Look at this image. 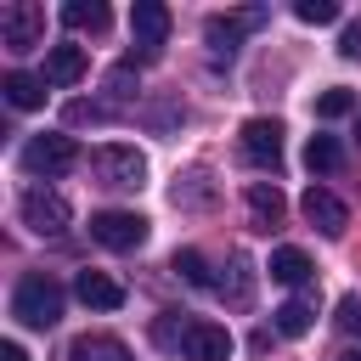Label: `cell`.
Instances as JSON below:
<instances>
[{"label": "cell", "instance_id": "9", "mask_svg": "<svg viewBox=\"0 0 361 361\" xmlns=\"http://www.w3.org/2000/svg\"><path fill=\"white\" fill-rule=\"evenodd\" d=\"M130 34H135V45H141V62H152V56L164 51V39H169V6H158V0H135V11H130Z\"/></svg>", "mask_w": 361, "mask_h": 361}, {"label": "cell", "instance_id": "6", "mask_svg": "<svg viewBox=\"0 0 361 361\" xmlns=\"http://www.w3.org/2000/svg\"><path fill=\"white\" fill-rule=\"evenodd\" d=\"M90 237L113 254H130V248L147 243V220L135 209H102V214H90Z\"/></svg>", "mask_w": 361, "mask_h": 361}, {"label": "cell", "instance_id": "8", "mask_svg": "<svg viewBox=\"0 0 361 361\" xmlns=\"http://www.w3.org/2000/svg\"><path fill=\"white\" fill-rule=\"evenodd\" d=\"M237 147H243V158L254 164V169H282V124L276 118H248L243 124V135H237Z\"/></svg>", "mask_w": 361, "mask_h": 361}, {"label": "cell", "instance_id": "20", "mask_svg": "<svg viewBox=\"0 0 361 361\" xmlns=\"http://www.w3.org/2000/svg\"><path fill=\"white\" fill-rule=\"evenodd\" d=\"M305 164H310V175H333V169L344 164V147H338L333 135H310V141H305Z\"/></svg>", "mask_w": 361, "mask_h": 361}, {"label": "cell", "instance_id": "3", "mask_svg": "<svg viewBox=\"0 0 361 361\" xmlns=\"http://www.w3.org/2000/svg\"><path fill=\"white\" fill-rule=\"evenodd\" d=\"M0 45H6L11 56L39 51V45H45V6H34V0L0 6Z\"/></svg>", "mask_w": 361, "mask_h": 361}, {"label": "cell", "instance_id": "1", "mask_svg": "<svg viewBox=\"0 0 361 361\" xmlns=\"http://www.w3.org/2000/svg\"><path fill=\"white\" fill-rule=\"evenodd\" d=\"M152 338L164 350H180L186 361H231V333L220 322H203V316L180 322L175 310H164V322L152 327Z\"/></svg>", "mask_w": 361, "mask_h": 361}, {"label": "cell", "instance_id": "13", "mask_svg": "<svg viewBox=\"0 0 361 361\" xmlns=\"http://www.w3.org/2000/svg\"><path fill=\"white\" fill-rule=\"evenodd\" d=\"M73 293H79L90 310H118V305H124V288H118L107 271H79V276H73Z\"/></svg>", "mask_w": 361, "mask_h": 361}, {"label": "cell", "instance_id": "19", "mask_svg": "<svg viewBox=\"0 0 361 361\" xmlns=\"http://www.w3.org/2000/svg\"><path fill=\"white\" fill-rule=\"evenodd\" d=\"M282 192H276V180H248V214L259 220V226H276L282 220Z\"/></svg>", "mask_w": 361, "mask_h": 361}, {"label": "cell", "instance_id": "30", "mask_svg": "<svg viewBox=\"0 0 361 361\" xmlns=\"http://www.w3.org/2000/svg\"><path fill=\"white\" fill-rule=\"evenodd\" d=\"M344 361H361V350H350V355H344Z\"/></svg>", "mask_w": 361, "mask_h": 361}, {"label": "cell", "instance_id": "11", "mask_svg": "<svg viewBox=\"0 0 361 361\" xmlns=\"http://www.w3.org/2000/svg\"><path fill=\"white\" fill-rule=\"evenodd\" d=\"M299 209H305V220H310L322 237H344V226H350V209H344V197H333L327 186H310V192L299 197Z\"/></svg>", "mask_w": 361, "mask_h": 361}, {"label": "cell", "instance_id": "12", "mask_svg": "<svg viewBox=\"0 0 361 361\" xmlns=\"http://www.w3.org/2000/svg\"><path fill=\"white\" fill-rule=\"evenodd\" d=\"M85 73H90L85 45H51V51H45V79H51V85H79Z\"/></svg>", "mask_w": 361, "mask_h": 361}, {"label": "cell", "instance_id": "24", "mask_svg": "<svg viewBox=\"0 0 361 361\" xmlns=\"http://www.w3.org/2000/svg\"><path fill=\"white\" fill-rule=\"evenodd\" d=\"M293 17L322 28V23H338V6H333V0H299V6H293Z\"/></svg>", "mask_w": 361, "mask_h": 361}, {"label": "cell", "instance_id": "22", "mask_svg": "<svg viewBox=\"0 0 361 361\" xmlns=\"http://www.w3.org/2000/svg\"><path fill=\"white\" fill-rule=\"evenodd\" d=\"M175 271H180L192 288H214V276H209V265H203L197 248H180V254H175Z\"/></svg>", "mask_w": 361, "mask_h": 361}, {"label": "cell", "instance_id": "17", "mask_svg": "<svg viewBox=\"0 0 361 361\" xmlns=\"http://www.w3.org/2000/svg\"><path fill=\"white\" fill-rule=\"evenodd\" d=\"M62 23L79 28V34H102V28L113 23V11H107L102 0H68V6H62Z\"/></svg>", "mask_w": 361, "mask_h": 361}, {"label": "cell", "instance_id": "7", "mask_svg": "<svg viewBox=\"0 0 361 361\" xmlns=\"http://www.w3.org/2000/svg\"><path fill=\"white\" fill-rule=\"evenodd\" d=\"M73 164H79V147H73L68 135H34V141L23 147V169H28V175L62 180V175H68Z\"/></svg>", "mask_w": 361, "mask_h": 361}, {"label": "cell", "instance_id": "10", "mask_svg": "<svg viewBox=\"0 0 361 361\" xmlns=\"http://www.w3.org/2000/svg\"><path fill=\"white\" fill-rule=\"evenodd\" d=\"M259 23H265V11H259V6L231 11V17H209V23H203V39H209V51H214V56H237V39H243L248 28H259Z\"/></svg>", "mask_w": 361, "mask_h": 361}, {"label": "cell", "instance_id": "25", "mask_svg": "<svg viewBox=\"0 0 361 361\" xmlns=\"http://www.w3.org/2000/svg\"><path fill=\"white\" fill-rule=\"evenodd\" d=\"M333 322H338V327H344L350 338H361V293H344V299H338V316H333Z\"/></svg>", "mask_w": 361, "mask_h": 361}, {"label": "cell", "instance_id": "23", "mask_svg": "<svg viewBox=\"0 0 361 361\" xmlns=\"http://www.w3.org/2000/svg\"><path fill=\"white\" fill-rule=\"evenodd\" d=\"M344 113H355V96L350 90H322L316 96V118H344Z\"/></svg>", "mask_w": 361, "mask_h": 361}, {"label": "cell", "instance_id": "2", "mask_svg": "<svg viewBox=\"0 0 361 361\" xmlns=\"http://www.w3.org/2000/svg\"><path fill=\"white\" fill-rule=\"evenodd\" d=\"M11 316L23 327H56L62 322V288L45 276V271H28L17 288H11Z\"/></svg>", "mask_w": 361, "mask_h": 361}, {"label": "cell", "instance_id": "31", "mask_svg": "<svg viewBox=\"0 0 361 361\" xmlns=\"http://www.w3.org/2000/svg\"><path fill=\"white\" fill-rule=\"evenodd\" d=\"M355 135H361V118H355Z\"/></svg>", "mask_w": 361, "mask_h": 361}, {"label": "cell", "instance_id": "27", "mask_svg": "<svg viewBox=\"0 0 361 361\" xmlns=\"http://www.w3.org/2000/svg\"><path fill=\"white\" fill-rule=\"evenodd\" d=\"M107 96H113V107L130 102V68H113V73H107Z\"/></svg>", "mask_w": 361, "mask_h": 361}, {"label": "cell", "instance_id": "18", "mask_svg": "<svg viewBox=\"0 0 361 361\" xmlns=\"http://www.w3.org/2000/svg\"><path fill=\"white\" fill-rule=\"evenodd\" d=\"M6 102L17 107V113H34V107H45V79H34V73H6Z\"/></svg>", "mask_w": 361, "mask_h": 361}, {"label": "cell", "instance_id": "4", "mask_svg": "<svg viewBox=\"0 0 361 361\" xmlns=\"http://www.w3.org/2000/svg\"><path fill=\"white\" fill-rule=\"evenodd\" d=\"M90 169H96V180L113 186V192H135V186H147V158H141L135 147H118V141L96 147V152H90Z\"/></svg>", "mask_w": 361, "mask_h": 361}, {"label": "cell", "instance_id": "15", "mask_svg": "<svg viewBox=\"0 0 361 361\" xmlns=\"http://www.w3.org/2000/svg\"><path fill=\"white\" fill-rule=\"evenodd\" d=\"M271 322H276V333H282V338L310 333V327H316V293H293L288 305H276V316H271Z\"/></svg>", "mask_w": 361, "mask_h": 361}, {"label": "cell", "instance_id": "21", "mask_svg": "<svg viewBox=\"0 0 361 361\" xmlns=\"http://www.w3.org/2000/svg\"><path fill=\"white\" fill-rule=\"evenodd\" d=\"M220 293H226L231 305H248V299H254V271H248L243 254H231V271L220 276Z\"/></svg>", "mask_w": 361, "mask_h": 361}, {"label": "cell", "instance_id": "28", "mask_svg": "<svg viewBox=\"0 0 361 361\" xmlns=\"http://www.w3.org/2000/svg\"><path fill=\"white\" fill-rule=\"evenodd\" d=\"M338 56H350V62L361 56V23H350V28L338 34Z\"/></svg>", "mask_w": 361, "mask_h": 361}, {"label": "cell", "instance_id": "14", "mask_svg": "<svg viewBox=\"0 0 361 361\" xmlns=\"http://www.w3.org/2000/svg\"><path fill=\"white\" fill-rule=\"evenodd\" d=\"M68 361H130V344L113 333H79L68 344Z\"/></svg>", "mask_w": 361, "mask_h": 361}, {"label": "cell", "instance_id": "26", "mask_svg": "<svg viewBox=\"0 0 361 361\" xmlns=\"http://www.w3.org/2000/svg\"><path fill=\"white\" fill-rule=\"evenodd\" d=\"M107 113H113V107H102V102H73V107H68V124H102Z\"/></svg>", "mask_w": 361, "mask_h": 361}, {"label": "cell", "instance_id": "5", "mask_svg": "<svg viewBox=\"0 0 361 361\" xmlns=\"http://www.w3.org/2000/svg\"><path fill=\"white\" fill-rule=\"evenodd\" d=\"M17 214H23V226H28V231H39V237L68 231V220H73V209H68V197H62L56 186H28V192H23V203H17Z\"/></svg>", "mask_w": 361, "mask_h": 361}, {"label": "cell", "instance_id": "29", "mask_svg": "<svg viewBox=\"0 0 361 361\" xmlns=\"http://www.w3.org/2000/svg\"><path fill=\"white\" fill-rule=\"evenodd\" d=\"M0 361H28V350L23 344H0Z\"/></svg>", "mask_w": 361, "mask_h": 361}, {"label": "cell", "instance_id": "16", "mask_svg": "<svg viewBox=\"0 0 361 361\" xmlns=\"http://www.w3.org/2000/svg\"><path fill=\"white\" fill-rule=\"evenodd\" d=\"M271 282H282V288H305L310 282V254L305 248H271Z\"/></svg>", "mask_w": 361, "mask_h": 361}]
</instances>
